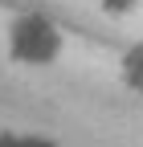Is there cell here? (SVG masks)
Instances as JSON below:
<instances>
[{"label":"cell","mask_w":143,"mask_h":147,"mask_svg":"<svg viewBox=\"0 0 143 147\" xmlns=\"http://www.w3.org/2000/svg\"><path fill=\"white\" fill-rule=\"evenodd\" d=\"M8 49L25 65H45V61H53L61 53V33L45 16H21L12 25V33H8Z\"/></svg>","instance_id":"obj_1"},{"label":"cell","mask_w":143,"mask_h":147,"mask_svg":"<svg viewBox=\"0 0 143 147\" xmlns=\"http://www.w3.org/2000/svg\"><path fill=\"white\" fill-rule=\"evenodd\" d=\"M123 78H127L135 90H143V45H135L127 57H123Z\"/></svg>","instance_id":"obj_2"},{"label":"cell","mask_w":143,"mask_h":147,"mask_svg":"<svg viewBox=\"0 0 143 147\" xmlns=\"http://www.w3.org/2000/svg\"><path fill=\"white\" fill-rule=\"evenodd\" d=\"M139 4V0H98V8L102 12H111V16H123V12H131Z\"/></svg>","instance_id":"obj_3"},{"label":"cell","mask_w":143,"mask_h":147,"mask_svg":"<svg viewBox=\"0 0 143 147\" xmlns=\"http://www.w3.org/2000/svg\"><path fill=\"white\" fill-rule=\"evenodd\" d=\"M0 147H49V143H41V139H16V135H8V139H0Z\"/></svg>","instance_id":"obj_4"}]
</instances>
